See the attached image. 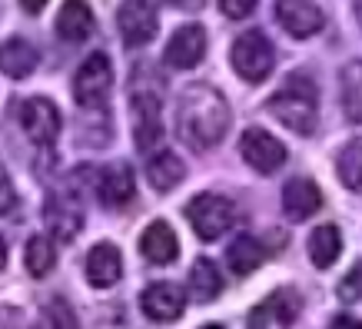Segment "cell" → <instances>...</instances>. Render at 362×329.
Segmentation results:
<instances>
[{
	"mask_svg": "<svg viewBox=\"0 0 362 329\" xmlns=\"http://www.w3.org/2000/svg\"><path fill=\"white\" fill-rule=\"evenodd\" d=\"M33 329H80V323H77V313L70 309L66 299H50L44 309V316H40V323Z\"/></svg>",
	"mask_w": 362,
	"mask_h": 329,
	"instance_id": "cell-28",
	"label": "cell"
},
{
	"mask_svg": "<svg viewBox=\"0 0 362 329\" xmlns=\"http://www.w3.org/2000/svg\"><path fill=\"white\" fill-rule=\"evenodd\" d=\"M309 260H313V266H319V270H329L336 260H339L342 253V233L336 223H322V226H316V230L309 233Z\"/></svg>",
	"mask_w": 362,
	"mask_h": 329,
	"instance_id": "cell-22",
	"label": "cell"
},
{
	"mask_svg": "<svg viewBox=\"0 0 362 329\" xmlns=\"http://www.w3.org/2000/svg\"><path fill=\"white\" fill-rule=\"evenodd\" d=\"M299 316V293L296 289H276L250 313V329H289Z\"/></svg>",
	"mask_w": 362,
	"mask_h": 329,
	"instance_id": "cell-10",
	"label": "cell"
},
{
	"mask_svg": "<svg viewBox=\"0 0 362 329\" xmlns=\"http://www.w3.org/2000/svg\"><path fill=\"white\" fill-rule=\"evenodd\" d=\"M336 293H339L342 303H359V299H362V260L352 266L349 273L342 276V283H339V289H336Z\"/></svg>",
	"mask_w": 362,
	"mask_h": 329,
	"instance_id": "cell-29",
	"label": "cell"
},
{
	"mask_svg": "<svg viewBox=\"0 0 362 329\" xmlns=\"http://www.w3.org/2000/svg\"><path fill=\"white\" fill-rule=\"evenodd\" d=\"M97 30V21L83 0H64V7L57 13V33L66 44H83Z\"/></svg>",
	"mask_w": 362,
	"mask_h": 329,
	"instance_id": "cell-18",
	"label": "cell"
},
{
	"mask_svg": "<svg viewBox=\"0 0 362 329\" xmlns=\"http://www.w3.org/2000/svg\"><path fill=\"white\" fill-rule=\"evenodd\" d=\"M220 11L233 21H243V17H250L256 11V0H220Z\"/></svg>",
	"mask_w": 362,
	"mask_h": 329,
	"instance_id": "cell-31",
	"label": "cell"
},
{
	"mask_svg": "<svg viewBox=\"0 0 362 329\" xmlns=\"http://www.w3.org/2000/svg\"><path fill=\"white\" fill-rule=\"evenodd\" d=\"M230 130V103L216 87L197 83L183 90V97L176 103V133L180 140L189 143L193 150L206 154Z\"/></svg>",
	"mask_w": 362,
	"mask_h": 329,
	"instance_id": "cell-1",
	"label": "cell"
},
{
	"mask_svg": "<svg viewBox=\"0 0 362 329\" xmlns=\"http://www.w3.org/2000/svg\"><path fill=\"white\" fill-rule=\"evenodd\" d=\"M322 207V190L309 180V176H293L283 187V213L289 219H309Z\"/></svg>",
	"mask_w": 362,
	"mask_h": 329,
	"instance_id": "cell-17",
	"label": "cell"
},
{
	"mask_svg": "<svg viewBox=\"0 0 362 329\" xmlns=\"http://www.w3.org/2000/svg\"><path fill=\"white\" fill-rule=\"evenodd\" d=\"M199 329H223V326H213V323H209V326H199Z\"/></svg>",
	"mask_w": 362,
	"mask_h": 329,
	"instance_id": "cell-37",
	"label": "cell"
},
{
	"mask_svg": "<svg viewBox=\"0 0 362 329\" xmlns=\"http://www.w3.org/2000/svg\"><path fill=\"white\" fill-rule=\"evenodd\" d=\"M140 253L150 260V263H156V266L173 263L176 253H180V240H176L173 226H170V223H163V219L150 223V226L143 230V236H140Z\"/></svg>",
	"mask_w": 362,
	"mask_h": 329,
	"instance_id": "cell-19",
	"label": "cell"
},
{
	"mask_svg": "<svg viewBox=\"0 0 362 329\" xmlns=\"http://www.w3.org/2000/svg\"><path fill=\"white\" fill-rule=\"evenodd\" d=\"M183 176H187V166H183V160H180L173 150H160V154H153L150 163H146V180H150V187L160 190V193H170L173 187H180Z\"/></svg>",
	"mask_w": 362,
	"mask_h": 329,
	"instance_id": "cell-21",
	"label": "cell"
},
{
	"mask_svg": "<svg viewBox=\"0 0 362 329\" xmlns=\"http://www.w3.org/2000/svg\"><path fill=\"white\" fill-rule=\"evenodd\" d=\"M113 87V67L107 54H90L74 77V100L80 107H103Z\"/></svg>",
	"mask_w": 362,
	"mask_h": 329,
	"instance_id": "cell-5",
	"label": "cell"
},
{
	"mask_svg": "<svg viewBox=\"0 0 362 329\" xmlns=\"http://www.w3.org/2000/svg\"><path fill=\"white\" fill-rule=\"evenodd\" d=\"M130 113H133V140L140 150H153L160 137H163V107L160 97L150 90H136L130 97Z\"/></svg>",
	"mask_w": 362,
	"mask_h": 329,
	"instance_id": "cell-7",
	"label": "cell"
},
{
	"mask_svg": "<svg viewBox=\"0 0 362 329\" xmlns=\"http://www.w3.org/2000/svg\"><path fill=\"white\" fill-rule=\"evenodd\" d=\"M339 93L346 117L352 123H362V60H349L339 70Z\"/></svg>",
	"mask_w": 362,
	"mask_h": 329,
	"instance_id": "cell-25",
	"label": "cell"
},
{
	"mask_svg": "<svg viewBox=\"0 0 362 329\" xmlns=\"http://www.w3.org/2000/svg\"><path fill=\"white\" fill-rule=\"evenodd\" d=\"M226 263L236 276H250L252 270H259L266 263V250L259 240H252V236H236L230 243V250H226Z\"/></svg>",
	"mask_w": 362,
	"mask_h": 329,
	"instance_id": "cell-24",
	"label": "cell"
},
{
	"mask_svg": "<svg viewBox=\"0 0 362 329\" xmlns=\"http://www.w3.org/2000/svg\"><path fill=\"white\" fill-rule=\"evenodd\" d=\"M203 54H206V30L199 23H183L170 37L163 57L173 70H189V67H197L203 60Z\"/></svg>",
	"mask_w": 362,
	"mask_h": 329,
	"instance_id": "cell-13",
	"label": "cell"
},
{
	"mask_svg": "<svg viewBox=\"0 0 362 329\" xmlns=\"http://www.w3.org/2000/svg\"><path fill=\"white\" fill-rule=\"evenodd\" d=\"M7 266V246H4V240H0V270Z\"/></svg>",
	"mask_w": 362,
	"mask_h": 329,
	"instance_id": "cell-35",
	"label": "cell"
},
{
	"mask_svg": "<svg viewBox=\"0 0 362 329\" xmlns=\"http://www.w3.org/2000/svg\"><path fill=\"white\" fill-rule=\"evenodd\" d=\"M93 190H97V197L103 207L120 209V207H127L133 200V193H136V176H133V170L127 163H110L97 173Z\"/></svg>",
	"mask_w": 362,
	"mask_h": 329,
	"instance_id": "cell-12",
	"label": "cell"
},
{
	"mask_svg": "<svg viewBox=\"0 0 362 329\" xmlns=\"http://www.w3.org/2000/svg\"><path fill=\"white\" fill-rule=\"evenodd\" d=\"M240 154L256 173H276L286 163V146L259 127H252L240 137Z\"/></svg>",
	"mask_w": 362,
	"mask_h": 329,
	"instance_id": "cell-9",
	"label": "cell"
},
{
	"mask_svg": "<svg viewBox=\"0 0 362 329\" xmlns=\"http://www.w3.org/2000/svg\"><path fill=\"white\" fill-rule=\"evenodd\" d=\"M329 329H362V319L349 316V313H342V316L332 319V326Z\"/></svg>",
	"mask_w": 362,
	"mask_h": 329,
	"instance_id": "cell-32",
	"label": "cell"
},
{
	"mask_svg": "<svg viewBox=\"0 0 362 329\" xmlns=\"http://www.w3.org/2000/svg\"><path fill=\"white\" fill-rule=\"evenodd\" d=\"M233 70L240 74L246 83H263L269 74H273L276 64V50L273 44L266 40L263 30H246L243 37H236V44L230 50Z\"/></svg>",
	"mask_w": 362,
	"mask_h": 329,
	"instance_id": "cell-3",
	"label": "cell"
},
{
	"mask_svg": "<svg viewBox=\"0 0 362 329\" xmlns=\"http://www.w3.org/2000/svg\"><path fill=\"white\" fill-rule=\"evenodd\" d=\"M21 127L37 146H50L60 133V110L47 97H30L21 103Z\"/></svg>",
	"mask_w": 362,
	"mask_h": 329,
	"instance_id": "cell-8",
	"label": "cell"
},
{
	"mask_svg": "<svg viewBox=\"0 0 362 329\" xmlns=\"http://www.w3.org/2000/svg\"><path fill=\"white\" fill-rule=\"evenodd\" d=\"M13 207H17V190H13L7 170L0 166V217H7Z\"/></svg>",
	"mask_w": 362,
	"mask_h": 329,
	"instance_id": "cell-30",
	"label": "cell"
},
{
	"mask_svg": "<svg viewBox=\"0 0 362 329\" xmlns=\"http://www.w3.org/2000/svg\"><path fill=\"white\" fill-rule=\"evenodd\" d=\"M44 223L60 243H70L80 230H83V209H80L70 197H47Z\"/></svg>",
	"mask_w": 362,
	"mask_h": 329,
	"instance_id": "cell-15",
	"label": "cell"
},
{
	"mask_svg": "<svg viewBox=\"0 0 362 329\" xmlns=\"http://www.w3.org/2000/svg\"><path fill=\"white\" fill-rule=\"evenodd\" d=\"M117 23L127 47H146L156 37L160 17H156L153 0H123L117 11Z\"/></svg>",
	"mask_w": 362,
	"mask_h": 329,
	"instance_id": "cell-6",
	"label": "cell"
},
{
	"mask_svg": "<svg viewBox=\"0 0 362 329\" xmlns=\"http://www.w3.org/2000/svg\"><path fill=\"white\" fill-rule=\"evenodd\" d=\"M220 293H223V276L216 270V263L206 260V256H199L193 263V270H189V296L197 303H213Z\"/></svg>",
	"mask_w": 362,
	"mask_h": 329,
	"instance_id": "cell-23",
	"label": "cell"
},
{
	"mask_svg": "<svg viewBox=\"0 0 362 329\" xmlns=\"http://www.w3.org/2000/svg\"><path fill=\"white\" fill-rule=\"evenodd\" d=\"M276 21L289 37H313L322 30V11H319L316 0H276Z\"/></svg>",
	"mask_w": 362,
	"mask_h": 329,
	"instance_id": "cell-11",
	"label": "cell"
},
{
	"mask_svg": "<svg viewBox=\"0 0 362 329\" xmlns=\"http://www.w3.org/2000/svg\"><path fill=\"white\" fill-rule=\"evenodd\" d=\"M23 263H27V273H30L33 279H44V276L57 266L54 243L47 240V236H33V240L27 243V256H23Z\"/></svg>",
	"mask_w": 362,
	"mask_h": 329,
	"instance_id": "cell-26",
	"label": "cell"
},
{
	"mask_svg": "<svg viewBox=\"0 0 362 329\" xmlns=\"http://www.w3.org/2000/svg\"><path fill=\"white\" fill-rule=\"evenodd\" d=\"M140 306H143V313L150 319H156V323H173V319H180L183 309H187V293L176 283H153L143 289Z\"/></svg>",
	"mask_w": 362,
	"mask_h": 329,
	"instance_id": "cell-14",
	"label": "cell"
},
{
	"mask_svg": "<svg viewBox=\"0 0 362 329\" xmlns=\"http://www.w3.org/2000/svg\"><path fill=\"white\" fill-rule=\"evenodd\" d=\"M37 64H40V54L23 37H11V40L0 44V74H7L13 80H23L37 70Z\"/></svg>",
	"mask_w": 362,
	"mask_h": 329,
	"instance_id": "cell-20",
	"label": "cell"
},
{
	"mask_svg": "<svg viewBox=\"0 0 362 329\" xmlns=\"http://www.w3.org/2000/svg\"><path fill=\"white\" fill-rule=\"evenodd\" d=\"M356 17H359V23H362V0H356Z\"/></svg>",
	"mask_w": 362,
	"mask_h": 329,
	"instance_id": "cell-36",
	"label": "cell"
},
{
	"mask_svg": "<svg viewBox=\"0 0 362 329\" xmlns=\"http://www.w3.org/2000/svg\"><path fill=\"white\" fill-rule=\"evenodd\" d=\"M170 4H173V7H180V11H199L206 0H170Z\"/></svg>",
	"mask_w": 362,
	"mask_h": 329,
	"instance_id": "cell-33",
	"label": "cell"
},
{
	"mask_svg": "<svg viewBox=\"0 0 362 329\" xmlns=\"http://www.w3.org/2000/svg\"><path fill=\"white\" fill-rule=\"evenodd\" d=\"M266 110H269L283 127H289L293 133H313V127H316V110H319L316 83L309 77H303V74L286 77L283 87L269 97Z\"/></svg>",
	"mask_w": 362,
	"mask_h": 329,
	"instance_id": "cell-2",
	"label": "cell"
},
{
	"mask_svg": "<svg viewBox=\"0 0 362 329\" xmlns=\"http://www.w3.org/2000/svg\"><path fill=\"white\" fill-rule=\"evenodd\" d=\"M83 270H87L90 286H97V289H110V286L120 283V276H123L120 250H117L113 243H97V246L87 253Z\"/></svg>",
	"mask_w": 362,
	"mask_h": 329,
	"instance_id": "cell-16",
	"label": "cell"
},
{
	"mask_svg": "<svg viewBox=\"0 0 362 329\" xmlns=\"http://www.w3.org/2000/svg\"><path fill=\"white\" fill-rule=\"evenodd\" d=\"M21 4H23V11L40 13V11H44V4H47V0H21Z\"/></svg>",
	"mask_w": 362,
	"mask_h": 329,
	"instance_id": "cell-34",
	"label": "cell"
},
{
	"mask_svg": "<svg viewBox=\"0 0 362 329\" xmlns=\"http://www.w3.org/2000/svg\"><path fill=\"white\" fill-rule=\"evenodd\" d=\"M187 219L193 223L199 240H216L236 223V207L233 200L216 197V193H197L187 203Z\"/></svg>",
	"mask_w": 362,
	"mask_h": 329,
	"instance_id": "cell-4",
	"label": "cell"
},
{
	"mask_svg": "<svg viewBox=\"0 0 362 329\" xmlns=\"http://www.w3.org/2000/svg\"><path fill=\"white\" fill-rule=\"evenodd\" d=\"M336 170H339V180L349 190L362 193V140H352L346 150L336 160Z\"/></svg>",
	"mask_w": 362,
	"mask_h": 329,
	"instance_id": "cell-27",
	"label": "cell"
}]
</instances>
